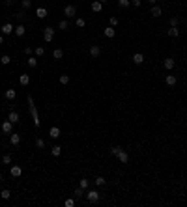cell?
I'll return each mask as SVG.
<instances>
[{
    "label": "cell",
    "instance_id": "1",
    "mask_svg": "<svg viewBox=\"0 0 187 207\" xmlns=\"http://www.w3.org/2000/svg\"><path fill=\"white\" fill-rule=\"evenodd\" d=\"M26 101H28L30 116H32V119H34V127H36V129H39V127H41V119H39V116H38V108H36V105H34V99H32V95H26Z\"/></svg>",
    "mask_w": 187,
    "mask_h": 207
},
{
    "label": "cell",
    "instance_id": "2",
    "mask_svg": "<svg viewBox=\"0 0 187 207\" xmlns=\"http://www.w3.org/2000/svg\"><path fill=\"white\" fill-rule=\"evenodd\" d=\"M84 198H86L88 203H97V201L101 200V192H99V190H95V189H88L86 194H84Z\"/></svg>",
    "mask_w": 187,
    "mask_h": 207
},
{
    "label": "cell",
    "instance_id": "3",
    "mask_svg": "<svg viewBox=\"0 0 187 207\" xmlns=\"http://www.w3.org/2000/svg\"><path fill=\"white\" fill-rule=\"evenodd\" d=\"M64 15H65L68 19H73L75 15H77V8H75L73 4H68V6L64 8Z\"/></svg>",
    "mask_w": 187,
    "mask_h": 207
},
{
    "label": "cell",
    "instance_id": "4",
    "mask_svg": "<svg viewBox=\"0 0 187 207\" xmlns=\"http://www.w3.org/2000/svg\"><path fill=\"white\" fill-rule=\"evenodd\" d=\"M0 129H2V133H6V134H11L13 133V123L9 122V119H4L2 125H0Z\"/></svg>",
    "mask_w": 187,
    "mask_h": 207
},
{
    "label": "cell",
    "instance_id": "5",
    "mask_svg": "<svg viewBox=\"0 0 187 207\" xmlns=\"http://www.w3.org/2000/svg\"><path fill=\"white\" fill-rule=\"evenodd\" d=\"M43 39H45L47 43L53 41V39H54V28H50V26L45 28V30H43Z\"/></svg>",
    "mask_w": 187,
    "mask_h": 207
},
{
    "label": "cell",
    "instance_id": "6",
    "mask_svg": "<svg viewBox=\"0 0 187 207\" xmlns=\"http://www.w3.org/2000/svg\"><path fill=\"white\" fill-rule=\"evenodd\" d=\"M9 174H11V177H21V175H23V168L19 164H13L11 168H9Z\"/></svg>",
    "mask_w": 187,
    "mask_h": 207
},
{
    "label": "cell",
    "instance_id": "7",
    "mask_svg": "<svg viewBox=\"0 0 187 207\" xmlns=\"http://www.w3.org/2000/svg\"><path fill=\"white\" fill-rule=\"evenodd\" d=\"M174 65H176L174 58H165V60H163V67L166 69V71H172V69H174Z\"/></svg>",
    "mask_w": 187,
    "mask_h": 207
},
{
    "label": "cell",
    "instance_id": "8",
    "mask_svg": "<svg viewBox=\"0 0 187 207\" xmlns=\"http://www.w3.org/2000/svg\"><path fill=\"white\" fill-rule=\"evenodd\" d=\"M8 119H9V122H11L13 125H15V123H19V119H21V118H19V112H17V110H9Z\"/></svg>",
    "mask_w": 187,
    "mask_h": 207
},
{
    "label": "cell",
    "instance_id": "9",
    "mask_svg": "<svg viewBox=\"0 0 187 207\" xmlns=\"http://www.w3.org/2000/svg\"><path fill=\"white\" fill-rule=\"evenodd\" d=\"M90 56L92 58H99L101 56V47L99 45H92V47H90Z\"/></svg>",
    "mask_w": 187,
    "mask_h": 207
},
{
    "label": "cell",
    "instance_id": "10",
    "mask_svg": "<svg viewBox=\"0 0 187 207\" xmlns=\"http://www.w3.org/2000/svg\"><path fill=\"white\" fill-rule=\"evenodd\" d=\"M13 30H15V26H13L11 23L2 24V34H4V36H9V34H13Z\"/></svg>",
    "mask_w": 187,
    "mask_h": 207
},
{
    "label": "cell",
    "instance_id": "11",
    "mask_svg": "<svg viewBox=\"0 0 187 207\" xmlns=\"http://www.w3.org/2000/svg\"><path fill=\"white\" fill-rule=\"evenodd\" d=\"M13 34L17 37H23L24 34H26V28H24V24H17V26H15V30H13Z\"/></svg>",
    "mask_w": 187,
    "mask_h": 207
},
{
    "label": "cell",
    "instance_id": "12",
    "mask_svg": "<svg viewBox=\"0 0 187 207\" xmlns=\"http://www.w3.org/2000/svg\"><path fill=\"white\" fill-rule=\"evenodd\" d=\"M19 142H21V134H19V133H11V134H9V144H11V146H19Z\"/></svg>",
    "mask_w": 187,
    "mask_h": 207
},
{
    "label": "cell",
    "instance_id": "13",
    "mask_svg": "<svg viewBox=\"0 0 187 207\" xmlns=\"http://www.w3.org/2000/svg\"><path fill=\"white\" fill-rule=\"evenodd\" d=\"M165 84H166V86H176V84H178L176 75H166V77H165Z\"/></svg>",
    "mask_w": 187,
    "mask_h": 207
},
{
    "label": "cell",
    "instance_id": "14",
    "mask_svg": "<svg viewBox=\"0 0 187 207\" xmlns=\"http://www.w3.org/2000/svg\"><path fill=\"white\" fill-rule=\"evenodd\" d=\"M4 97H6L8 101H13L15 97H17V92H15V90H13V88H8V90H6V92H4Z\"/></svg>",
    "mask_w": 187,
    "mask_h": 207
},
{
    "label": "cell",
    "instance_id": "15",
    "mask_svg": "<svg viewBox=\"0 0 187 207\" xmlns=\"http://www.w3.org/2000/svg\"><path fill=\"white\" fill-rule=\"evenodd\" d=\"M116 157L120 159V162H122V164H127V162H129V155H127V151H124V149L120 151V153L116 155Z\"/></svg>",
    "mask_w": 187,
    "mask_h": 207
},
{
    "label": "cell",
    "instance_id": "16",
    "mask_svg": "<svg viewBox=\"0 0 187 207\" xmlns=\"http://www.w3.org/2000/svg\"><path fill=\"white\" fill-rule=\"evenodd\" d=\"M49 136H50V138H54V140L60 138V127H56V125H54V127H50V129H49Z\"/></svg>",
    "mask_w": 187,
    "mask_h": 207
},
{
    "label": "cell",
    "instance_id": "17",
    "mask_svg": "<svg viewBox=\"0 0 187 207\" xmlns=\"http://www.w3.org/2000/svg\"><path fill=\"white\" fill-rule=\"evenodd\" d=\"M103 36H105V37H109V39H110V37H114V36H116L114 26H107V28L103 30Z\"/></svg>",
    "mask_w": 187,
    "mask_h": 207
},
{
    "label": "cell",
    "instance_id": "18",
    "mask_svg": "<svg viewBox=\"0 0 187 207\" xmlns=\"http://www.w3.org/2000/svg\"><path fill=\"white\" fill-rule=\"evenodd\" d=\"M133 64H137V65L144 64V54L142 52H135L133 54Z\"/></svg>",
    "mask_w": 187,
    "mask_h": 207
},
{
    "label": "cell",
    "instance_id": "19",
    "mask_svg": "<svg viewBox=\"0 0 187 207\" xmlns=\"http://www.w3.org/2000/svg\"><path fill=\"white\" fill-rule=\"evenodd\" d=\"M150 13L154 15V17H159V15L163 13V9H161V6H157V4H151V9H150Z\"/></svg>",
    "mask_w": 187,
    "mask_h": 207
},
{
    "label": "cell",
    "instance_id": "20",
    "mask_svg": "<svg viewBox=\"0 0 187 207\" xmlns=\"http://www.w3.org/2000/svg\"><path fill=\"white\" fill-rule=\"evenodd\" d=\"M19 84H21V86H28V84H30V77H28L26 73L19 75Z\"/></svg>",
    "mask_w": 187,
    "mask_h": 207
},
{
    "label": "cell",
    "instance_id": "21",
    "mask_svg": "<svg viewBox=\"0 0 187 207\" xmlns=\"http://www.w3.org/2000/svg\"><path fill=\"white\" fill-rule=\"evenodd\" d=\"M166 34H169V37H178L180 30H178V26H170L169 30H166Z\"/></svg>",
    "mask_w": 187,
    "mask_h": 207
},
{
    "label": "cell",
    "instance_id": "22",
    "mask_svg": "<svg viewBox=\"0 0 187 207\" xmlns=\"http://www.w3.org/2000/svg\"><path fill=\"white\" fill-rule=\"evenodd\" d=\"M101 9H103V4H101L99 0H94V2H92V11L94 13H99Z\"/></svg>",
    "mask_w": 187,
    "mask_h": 207
},
{
    "label": "cell",
    "instance_id": "23",
    "mask_svg": "<svg viewBox=\"0 0 187 207\" xmlns=\"http://www.w3.org/2000/svg\"><path fill=\"white\" fill-rule=\"evenodd\" d=\"M94 185L95 187H105V185H107V179H105L103 175H97V177L94 179Z\"/></svg>",
    "mask_w": 187,
    "mask_h": 207
},
{
    "label": "cell",
    "instance_id": "24",
    "mask_svg": "<svg viewBox=\"0 0 187 207\" xmlns=\"http://www.w3.org/2000/svg\"><path fill=\"white\" fill-rule=\"evenodd\" d=\"M53 58L54 60H62L64 58V49H54L53 50Z\"/></svg>",
    "mask_w": 187,
    "mask_h": 207
},
{
    "label": "cell",
    "instance_id": "25",
    "mask_svg": "<svg viewBox=\"0 0 187 207\" xmlns=\"http://www.w3.org/2000/svg\"><path fill=\"white\" fill-rule=\"evenodd\" d=\"M50 153H53V157H60V155H62V146H53V148H50Z\"/></svg>",
    "mask_w": 187,
    "mask_h": 207
},
{
    "label": "cell",
    "instance_id": "26",
    "mask_svg": "<svg viewBox=\"0 0 187 207\" xmlns=\"http://www.w3.org/2000/svg\"><path fill=\"white\" fill-rule=\"evenodd\" d=\"M36 15H38V19H45V17L49 15V11H47L45 8H38V9H36Z\"/></svg>",
    "mask_w": 187,
    "mask_h": 207
},
{
    "label": "cell",
    "instance_id": "27",
    "mask_svg": "<svg viewBox=\"0 0 187 207\" xmlns=\"http://www.w3.org/2000/svg\"><path fill=\"white\" fill-rule=\"evenodd\" d=\"M84 194H86V190H84L82 187H77V189H75V192H73V196H75V198H82Z\"/></svg>",
    "mask_w": 187,
    "mask_h": 207
},
{
    "label": "cell",
    "instance_id": "28",
    "mask_svg": "<svg viewBox=\"0 0 187 207\" xmlns=\"http://www.w3.org/2000/svg\"><path fill=\"white\" fill-rule=\"evenodd\" d=\"M69 80H71V78H69V75H60V77H58V82L62 84V86L69 84Z\"/></svg>",
    "mask_w": 187,
    "mask_h": 207
},
{
    "label": "cell",
    "instance_id": "29",
    "mask_svg": "<svg viewBox=\"0 0 187 207\" xmlns=\"http://www.w3.org/2000/svg\"><path fill=\"white\" fill-rule=\"evenodd\" d=\"M0 198H2V200H9V198H11V190H8V189L0 190Z\"/></svg>",
    "mask_w": 187,
    "mask_h": 207
},
{
    "label": "cell",
    "instance_id": "30",
    "mask_svg": "<svg viewBox=\"0 0 187 207\" xmlns=\"http://www.w3.org/2000/svg\"><path fill=\"white\" fill-rule=\"evenodd\" d=\"M75 26H77V28H84V26H86V21H84L82 17H77V19H75Z\"/></svg>",
    "mask_w": 187,
    "mask_h": 207
},
{
    "label": "cell",
    "instance_id": "31",
    "mask_svg": "<svg viewBox=\"0 0 187 207\" xmlns=\"http://www.w3.org/2000/svg\"><path fill=\"white\" fill-rule=\"evenodd\" d=\"M26 64H28V67H36V65H38V56H36V58L30 56V58L26 60Z\"/></svg>",
    "mask_w": 187,
    "mask_h": 207
},
{
    "label": "cell",
    "instance_id": "32",
    "mask_svg": "<svg viewBox=\"0 0 187 207\" xmlns=\"http://www.w3.org/2000/svg\"><path fill=\"white\" fill-rule=\"evenodd\" d=\"M79 187H82L84 190H88L90 189V179H80L79 181Z\"/></svg>",
    "mask_w": 187,
    "mask_h": 207
},
{
    "label": "cell",
    "instance_id": "33",
    "mask_svg": "<svg viewBox=\"0 0 187 207\" xmlns=\"http://www.w3.org/2000/svg\"><path fill=\"white\" fill-rule=\"evenodd\" d=\"M131 6V0H118V8H129Z\"/></svg>",
    "mask_w": 187,
    "mask_h": 207
},
{
    "label": "cell",
    "instance_id": "34",
    "mask_svg": "<svg viewBox=\"0 0 187 207\" xmlns=\"http://www.w3.org/2000/svg\"><path fill=\"white\" fill-rule=\"evenodd\" d=\"M21 6L23 9H30L32 8V0H21Z\"/></svg>",
    "mask_w": 187,
    "mask_h": 207
},
{
    "label": "cell",
    "instance_id": "35",
    "mask_svg": "<svg viewBox=\"0 0 187 207\" xmlns=\"http://www.w3.org/2000/svg\"><path fill=\"white\" fill-rule=\"evenodd\" d=\"M58 28H60V30H68V28H69V24H68V21H65V19H62V21L58 23Z\"/></svg>",
    "mask_w": 187,
    "mask_h": 207
},
{
    "label": "cell",
    "instance_id": "36",
    "mask_svg": "<svg viewBox=\"0 0 187 207\" xmlns=\"http://www.w3.org/2000/svg\"><path fill=\"white\" fill-rule=\"evenodd\" d=\"M36 148H38V149H45V140H43V138H38V140H36Z\"/></svg>",
    "mask_w": 187,
    "mask_h": 207
},
{
    "label": "cell",
    "instance_id": "37",
    "mask_svg": "<svg viewBox=\"0 0 187 207\" xmlns=\"http://www.w3.org/2000/svg\"><path fill=\"white\" fill-rule=\"evenodd\" d=\"M9 62H11V58H9V56H8V54H4V56H2V58H0V64H2V65H8Z\"/></svg>",
    "mask_w": 187,
    "mask_h": 207
},
{
    "label": "cell",
    "instance_id": "38",
    "mask_svg": "<svg viewBox=\"0 0 187 207\" xmlns=\"http://www.w3.org/2000/svg\"><path fill=\"white\" fill-rule=\"evenodd\" d=\"M120 151H122V148H120V146H112V148H110V153H112L114 157H116V155L120 153Z\"/></svg>",
    "mask_w": 187,
    "mask_h": 207
},
{
    "label": "cell",
    "instance_id": "39",
    "mask_svg": "<svg viewBox=\"0 0 187 207\" xmlns=\"http://www.w3.org/2000/svg\"><path fill=\"white\" fill-rule=\"evenodd\" d=\"M2 164H11V155H4V157H2Z\"/></svg>",
    "mask_w": 187,
    "mask_h": 207
},
{
    "label": "cell",
    "instance_id": "40",
    "mask_svg": "<svg viewBox=\"0 0 187 207\" xmlns=\"http://www.w3.org/2000/svg\"><path fill=\"white\" fill-rule=\"evenodd\" d=\"M43 54H45V49L43 47H36V56L39 58V56H43Z\"/></svg>",
    "mask_w": 187,
    "mask_h": 207
},
{
    "label": "cell",
    "instance_id": "41",
    "mask_svg": "<svg viewBox=\"0 0 187 207\" xmlns=\"http://www.w3.org/2000/svg\"><path fill=\"white\" fill-rule=\"evenodd\" d=\"M178 23H180L178 17H170V26H178Z\"/></svg>",
    "mask_w": 187,
    "mask_h": 207
},
{
    "label": "cell",
    "instance_id": "42",
    "mask_svg": "<svg viewBox=\"0 0 187 207\" xmlns=\"http://www.w3.org/2000/svg\"><path fill=\"white\" fill-rule=\"evenodd\" d=\"M64 203H65V207H73V205H75V200H73V198H69V200H65Z\"/></svg>",
    "mask_w": 187,
    "mask_h": 207
},
{
    "label": "cell",
    "instance_id": "43",
    "mask_svg": "<svg viewBox=\"0 0 187 207\" xmlns=\"http://www.w3.org/2000/svg\"><path fill=\"white\" fill-rule=\"evenodd\" d=\"M140 4H142V0H131V6L135 8H140Z\"/></svg>",
    "mask_w": 187,
    "mask_h": 207
},
{
    "label": "cell",
    "instance_id": "44",
    "mask_svg": "<svg viewBox=\"0 0 187 207\" xmlns=\"http://www.w3.org/2000/svg\"><path fill=\"white\" fill-rule=\"evenodd\" d=\"M110 26H116V24H118V17H110Z\"/></svg>",
    "mask_w": 187,
    "mask_h": 207
},
{
    "label": "cell",
    "instance_id": "45",
    "mask_svg": "<svg viewBox=\"0 0 187 207\" xmlns=\"http://www.w3.org/2000/svg\"><path fill=\"white\" fill-rule=\"evenodd\" d=\"M24 52H26L28 56H30V54H32V47H26V49H24Z\"/></svg>",
    "mask_w": 187,
    "mask_h": 207
},
{
    "label": "cell",
    "instance_id": "46",
    "mask_svg": "<svg viewBox=\"0 0 187 207\" xmlns=\"http://www.w3.org/2000/svg\"><path fill=\"white\" fill-rule=\"evenodd\" d=\"M17 19H19V21H23V19H24V11L19 13V15H17Z\"/></svg>",
    "mask_w": 187,
    "mask_h": 207
},
{
    "label": "cell",
    "instance_id": "47",
    "mask_svg": "<svg viewBox=\"0 0 187 207\" xmlns=\"http://www.w3.org/2000/svg\"><path fill=\"white\" fill-rule=\"evenodd\" d=\"M4 4L6 6H13V0H4Z\"/></svg>",
    "mask_w": 187,
    "mask_h": 207
},
{
    "label": "cell",
    "instance_id": "48",
    "mask_svg": "<svg viewBox=\"0 0 187 207\" xmlns=\"http://www.w3.org/2000/svg\"><path fill=\"white\" fill-rule=\"evenodd\" d=\"M4 43V36H0V45H2Z\"/></svg>",
    "mask_w": 187,
    "mask_h": 207
},
{
    "label": "cell",
    "instance_id": "49",
    "mask_svg": "<svg viewBox=\"0 0 187 207\" xmlns=\"http://www.w3.org/2000/svg\"><path fill=\"white\" fill-rule=\"evenodd\" d=\"M148 2H150V4H155V2H157V0H148Z\"/></svg>",
    "mask_w": 187,
    "mask_h": 207
},
{
    "label": "cell",
    "instance_id": "50",
    "mask_svg": "<svg viewBox=\"0 0 187 207\" xmlns=\"http://www.w3.org/2000/svg\"><path fill=\"white\" fill-rule=\"evenodd\" d=\"M99 2H101V4H105V2H109V0H99Z\"/></svg>",
    "mask_w": 187,
    "mask_h": 207
},
{
    "label": "cell",
    "instance_id": "51",
    "mask_svg": "<svg viewBox=\"0 0 187 207\" xmlns=\"http://www.w3.org/2000/svg\"><path fill=\"white\" fill-rule=\"evenodd\" d=\"M0 181H2V174H0Z\"/></svg>",
    "mask_w": 187,
    "mask_h": 207
}]
</instances>
